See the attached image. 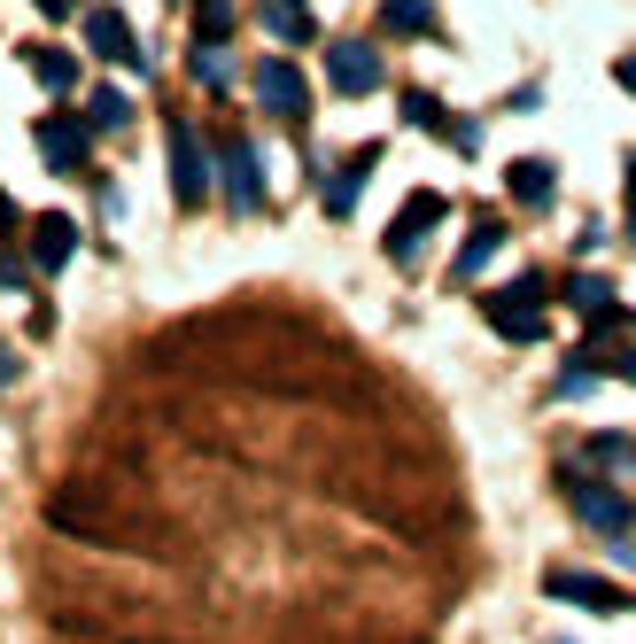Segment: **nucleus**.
Here are the masks:
<instances>
[{
  "mask_svg": "<svg viewBox=\"0 0 636 644\" xmlns=\"http://www.w3.org/2000/svg\"><path fill=\"white\" fill-rule=\"evenodd\" d=\"M482 311H489V326H497L505 342H535V334H543V280H535V272H520L512 288L482 296Z\"/></svg>",
  "mask_w": 636,
  "mask_h": 644,
  "instance_id": "obj_1",
  "label": "nucleus"
},
{
  "mask_svg": "<svg viewBox=\"0 0 636 644\" xmlns=\"http://www.w3.org/2000/svg\"><path fill=\"white\" fill-rule=\"evenodd\" d=\"M163 140H171V187H178V210H203V203H210V163H203L195 125H187V117H171Z\"/></svg>",
  "mask_w": 636,
  "mask_h": 644,
  "instance_id": "obj_2",
  "label": "nucleus"
},
{
  "mask_svg": "<svg viewBox=\"0 0 636 644\" xmlns=\"http://www.w3.org/2000/svg\"><path fill=\"white\" fill-rule=\"evenodd\" d=\"M256 102L280 117V125H303V117H311V85H303V70H296L288 55H264V62H256Z\"/></svg>",
  "mask_w": 636,
  "mask_h": 644,
  "instance_id": "obj_3",
  "label": "nucleus"
},
{
  "mask_svg": "<svg viewBox=\"0 0 636 644\" xmlns=\"http://www.w3.org/2000/svg\"><path fill=\"white\" fill-rule=\"evenodd\" d=\"M567 505H575V520H590L598 536H628V528H636V505H628L621 490L590 482V474H582V482H567Z\"/></svg>",
  "mask_w": 636,
  "mask_h": 644,
  "instance_id": "obj_4",
  "label": "nucleus"
},
{
  "mask_svg": "<svg viewBox=\"0 0 636 644\" xmlns=\"http://www.w3.org/2000/svg\"><path fill=\"white\" fill-rule=\"evenodd\" d=\"M326 85H334V94H373V85H381V47H366V39H334L326 47Z\"/></svg>",
  "mask_w": 636,
  "mask_h": 644,
  "instance_id": "obj_5",
  "label": "nucleus"
},
{
  "mask_svg": "<svg viewBox=\"0 0 636 644\" xmlns=\"http://www.w3.org/2000/svg\"><path fill=\"white\" fill-rule=\"evenodd\" d=\"M39 148L62 179H85V156H94V125L85 117H39Z\"/></svg>",
  "mask_w": 636,
  "mask_h": 644,
  "instance_id": "obj_6",
  "label": "nucleus"
},
{
  "mask_svg": "<svg viewBox=\"0 0 636 644\" xmlns=\"http://www.w3.org/2000/svg\"><path fill=\"white\" fill-rule=\"evenodd\" d=\"M543 590H552V598H575V606H590V613H628V606H636L621 583H605V575H567V567L543 575Z\"/></svg>",
  "mask_w": 636,
  "mask_h": 644,
  "instance_id": "obj_7",
  "label": "nucleus"
},
{
  "mask_svg": "<svg viewBox=\"0 0 636 644\" xmlns=\"http://www.w3.org/2000/svg\"><path fill=\"white\" fill-rule=\"evenodd\" d=\"M442 210H450V203L419 187V195L404 203V218L389 226V256H396V264H412V256H419V241H427V226H442Z\"/></svg>",
  "mask_w": 636,
  "mask_h": 644,
  "instance_id": "obj_8",
  "label": "nucleus"
},
{
  "mask_svg": "<svg viewBox=\"0 0 636 644\" xmlns=\"http://www.w3.org/2000/svg\"><path fill=\"white\" fill-rule=\"evenodd\" d=\"M85 47L109 55V62H140V39L125 24V9H85Z\"/></svg>",
  "mask_w": 636,
  "mask_h": 644,
  "instance_id": "obj_9",
  "label": "nucleus"
},
{
  "mask_svg": "<svg viewBox=\"0 0 636 644\" xmlns=\"http://www.w3.org/2000/svg\"><path fill=\"white\" fill-rule=\"evenodd\" d=\"M373 163H381V148H357V156H349V163L326 179V187H319L326 218H349V210H357V195H366V171H373Z\"/></svg>",
  "mask_w": 636,
  "mask_h": 644,
  "instance_id": "obj_10",
  "label": "nucleus"
},
{
  "mask_svg": "<svg viewBox=\"0 0 636 644\" xmlns=\"http://www.w3.org/2000/svg\"><path fill=\"white\" fill-rule=\"evenodd\" d=\"M218 156H226V195H233V210H256V203H264V187H256V148H248L241 133H226Z\"/></svg>",
  "mask_w": 636,
  "mask_h": 644,
  "instance_id": "obj_11",
  "label": "nucleus"
},
{
  "mask_svg": "<svg viewBox=\"0 0 636 644\" xmlns=\"http://www.w3.org/2000/svg\"><path fill=\"white\" fill-rule=\"evenodd\" d=\"M505 195H512L520 210H543V203H552V156H520V163L505 171Z\"/></svg>",
  "mask_w": 636,
  "mask_h": 644,
  "instance_id": "obj_12",
  "label": "nucleus"
},
{
  "mask_svg": "<svg viewBox=\"0 0 636 644\" xmlns=\"http://www.w3.org/2000/svg\"><path fill=\"white\" fill-rule=\"evenodd\" d=\"M32 256H39V272H55V264H70V256H78V226H70L62 210H47V218L32 226Z\"/></svg>",
  "mask_w": 636,
  "mask_h": 644,
  "instance_id": "obj_13",
  "label": "nucleus"
},
{
  "mask_svg": "<svg viewBox=\"0 0 636 644\" xmlns=\"http://www.w3.org/2000/svg\"><path fill=\"white\" fill-rule=\"evenodd\" d=\"M264 32L280 39V47H311V0H264Z\"/></svg>",
  "mask_w": 636,
  "mask_h": 644,
  "instance_id": "obj_14",
  "label": "nucleus"
},
{
  "mask_svg": "<svg viewBox=\"0 0 636 644\" xmlns=\"http://www.w3.org/2000/svg\"><path fill=\"white\" fill-rule=\"evenodd\" d=\"M497 249H505V226H497V218H482V226H474V241H466L459 256H450V288H459V280H474V272H482Z\"/></svg>",
  "mask_w": 636,
  "mask_h": 644,
  "instance_id": "obj_15",
  "label": "nucleus"
},
{
  "mask_svg": "<svg viewBox=\"0 0 636 644\" xmlns=\"http://www.w3.org/2000/svg\"><path fill=\"white\" fill-rule=\"evenodd\" d=\"M381 24L396 39H427L435 32V0H381Z\"/></svg>",
  "mask_w": 636,
  "mask_h": 644,
  "instance_id": "obj_16",
  "label": "nucleus"
},
{
  "mask_svg": "<svg viewBox=\"0 0 636 644\" xmlns=\"http://www.w3.org/2000/svg\"><path fill=\"white\" fill-rule=\"evenodd\" d=\"M24 70H32L39 85H55V94H62V85L78 78V55H62V47H24Z\"/></svg>",
  "mask_w": 636,
  "mask_h": 644,
  "instance_id": "obj_17",
  "label": "nucleus"
},
{
  "mask_svg": "<svg viewBox=\"0 0 636 644\" xmlns=\"http://www.w3.org/2000/svg\"><path fill=\"white\" fill-rule=\"evenodd\" d=\"M195 32H203V47H226V32H233V9H226V0H195Z\"/></svg>",
  "mask_w": 636,
  "mask_h": 644,
  "instance_id": "obj_18",
  "label": "nucleus"
},
{
  "mask_svg": "<svg viewBox=\"0 0 636 644\" xmlns=\"http://www.w3.org/2000/svg\"><path fill=\"white\" fill-rule=\"evenodd\" d=\"M195 78H203V85H226V78H233L226 47H195Z\"/></svg>",
  "mask_w": 636,
  "mask_h": 644,
  "instance_id": "obj_19",
  "label": "nucleus"
},
{
  "mask_svg": "<svg viewBox=\"0 0 636 644\" xmlns=\"http://www.w3.org/2000/svg\"><path fill=\"white\" fill-rule=\"evenodd\" d=\"M132 117V102L117 94V85H102V94H94V125H125Z\"/></svg>",
  "mask_w": 636,
  "mask_h": 644,
  "instance_id": "obj_20",
  "label": "nucleus"
},
{
  "mask_svg": "<svg viewBox=\"0 0 636 644\" xmlns=\"http://www.w3.org/2000/svg\"><path fill=\"white\" fill-rule=\"evenodd\" d=\"M16 381H24V357H16L9 342H0V389H16Z\"/></svg>",
  "mask_w": 636,
  "mask_h": 644,
  "instance_id": "obj_21",
  "label": "nucleus"
},
{
  "mask_svg": "<svg viewBox=\"0 0 636 644\" xmlns=\"http://www.w3.org/2000/svg\"><path fill=\"white\" fill-rule=\"evenodd\" d=\"M0 241H16V203L0 195Z\"/></svg>",
  "mask_w": 636,
  "mask_h": 644,
  "instance_id": "obj_22",
  "label": "nucleus"
},
{
  "mask_svg": "<svg viewBox=\"0 0 636 644\" xmlns=\"http://www.w3.org/2000/svg\"><path fill=\"white\" fill-rule=\"evenodd\" d=\"M613 373H621V381H636V349H613Z\"/></svg>",
  "mask_w": 636,
  "mask_h": 644,
  "instance_id": "obj_23",
  "label": "nucleus"
},
{
  "mask_svg": "<svg viewBox=\"0 0 636 644\" xmlns=\"http://www.w3.org/2000/svg\"><path fill=\"white\" fill-rule=\"evenodd\" d=\"M613 78H621L628 94H636V55H621V62H613Z\"/></svg>",
  "mask_w": 636,
  "mask_h": 644,
  "instance_id": "obj_24",
  "label": "nucleus"
},
{
  "mask_svg": "<svg viewBox=\"0 0 636 644\" xmlns=\"http://www.w3.org/2000/svg\"><path fill=\"white\" fill-rule=\"evenodd\" d=\"M39 9H47V16H70V9H78V0H39Z\"/></svg>",
  "mask_w": 636,
  "mask_h": 644,
  "instance_id": "obj_25",
  "label": "nucleus"
},
{
  "mask_svg": "<svg viewBox=\"0 0 636 644\" xmlns=\"http://www.w3.org/2000/svg\"><path fill=\"white\" fill-rule=\"evenodd\" d=\"M628 187H636V156H628Z\"/></svg>",
  "mask_w": 636,
  "mask_h": 644,
  "instance_id": "obj_26",
  "label": "nucleus"
},
{
  "mask_svg": "<svg viewBox=\"0 0 636 644\" xmlns=\"http://www.w3.org/2000/svg\"><path fill=\"white\" fill-rule=\"evenodd\" d=\"M628 241H636V218H628Z\"/></svg>",
  "mask_w": 636,
  "mask_h": 644,
  "instance_id": "obj_27",
  "label": "nucleus"
}]
</instances>
